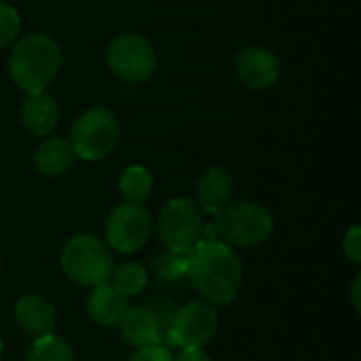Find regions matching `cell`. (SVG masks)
<instances>
[{
  "instance_id": "9c48e42d",
  "label": "cell",
  "mask_w": 361,
  "mask_h": 361,
  "mask_svg": "<svg viewBox=\"0 0 361 361\" xmlns=\"http://www.w3.org/2000/svg\"><path fill=\"white\" fill-rule=\"evenodd\" d=\"M150 228L152 222L146 207L142 203L127 201L110 212L106 220V243L116 252L133 254L148 241Z\"/></svg>"
},
{
  "instance_id": "7402d4cb",
  "label": "cell",
  "mask_w": 361,
  "mask_h": 361,
  "mask_svg": "<svg viewBox=\"0 0 361 361\" xmlns=\"http://www.w3.org/2000/svg\"><path fill=\"white\" fill-rule=\"evenodd\" d=\"M129 361H173V355L167 345L154 343V345L137 347Z\"/></svg>"
},
{
  "instance_id": "e0dca14e",
  "label": "cell",
  "mask_w": 361,
  "mask_h": 361,
  "mask_svg": "<svg viewBox=\"0 0 361 361\" xmlns=\"http://www.w3.org/2000/svg\"><path fill=\"white\" fill-rule=\"evenodd\" d=\"M121 195L131 203H144L152 192V176L144 165H129L118 178Z\"/></svg>"
},
{
  "instance_id": "4fadbf2b",
  "label": "cell",
  "mask_w": 361,
  "mask_h": 361,
  "mask_svg": "<svg viewBox=\"0 0 361 361\" xmlns=\"http://www.w3.org/2000/svg\"><path fill=\"white\" fill-rule=\"evenodd\" d=\"M233 192H235L233 178L222 167H209L197 182L199 203L212 216H218L231 203Z\"/></svg>"
},
{
  "instance_id": "ac0fdd59",
  "label": "cell",
  "mask_w": 361,
  "mask_h": 361,
  "mask_svg": "<svg viewBox=\"0 0 361 361\" xmlns=\"http://www.w3.org/2000/svg\"><path fill=\"white\" fill-rule=\"evenodd\" d=\"M110 281H112L110 286L125 298L137 296L148 286V271L137 262H123V264L114 267Z\"/></svg>"
},
{
  "instance_id": "ba28073f",
  "label": "cell",
  "mask_w": 361,
  "mask_h": 361,
  "mask_svg": "<svg viewBox=\"0 0 361 361\" xmlns=\"http://www.w3.org/2000/svg\"><path fill=\"white\" fill-rule=\"evenodd\" d=\"M218 330V313L209 302L192 300L173 311L165 345L180 349H201Z\"/></svg>"
},
{
  "instance_id": "d6986e66",
  "label": "cell",
  "mask_w": 361,
  "mask_h": 361,
  "mask_svg": "<svg viewBox=\"0 0 361 361\" xmlns=\"http://www.w3.org/2000/svg\"><path fill=\"white\" fill-rule=\"evenodd\" d=\"M150 271L159 283L165 286H176L182 279H186V256L173 254L169 250H163L152 256Z\"/></svg>"
},
{
  "instance_id": "603a6c76",
  "label": "cell",
  "mask_w": 361,
  "mask_h": 361,
  "mask_svg": "<svg viewBox=\"0 0 361 361\" xmlns=\"http://www.w3.org/2000/svg\"><path fill=\"white\" fill-rule=\"evenodd\" d=\"M343 247H345V256H347L353 264H360L361 262V228L360 226H351V228H349V233L345 235Z\"/></svg>"
},
{
  "instance_id": "cb8c5ba5",
  "label": "cell",
  "mask_w": 361,
  "mask_h": 361,
  "mask_svg": "<svg viewBox=\"0 0 361 361\" xmlns=\"http://www.w3.org/2000/svg\"><path fill=\"white\" fill-rule=\"evenodd\" d=\"M173 361H212V357L203 349H182Z\"/></svg>"
},
{
  "instance_id": "484cf974",
  "label": "cell",
  "mask_w": 361,
  "mask_h": 361,
  "mask_svg": "<svg viewBox=\"0 0 361 361\" xmlns=\"http://www.w3.org/2000/svg\"><path fill=\"white\" fill-rule=\"evenodd\" d=\"M2 351H4V347H2V341H0V360H2Z\"/></svg>"
},
{
  "instance_id": "3957f363",
  "label": "cell",
  "mask_w": 361,
  "mask_h": 361,
  "mask_svg": "<svg viewBox=\"0 0 361 361\" xmlns=\"http://www.w3.org/2000/svg\"><path fill=\"white\" fill-rule=\"evenodd\" d=\"M273 233L271 212L256 201L228 203L209 224H203V239H220L231 247H254Z\"/></svg>"
},
{
  "instance_id": "44dd1931",
  "label": "cell",
  "mask_w": 361,
  "mask_h": 361,
  "mask_svg": "<svg viewBox=\"0 0 361 361\" xmlns=\"http://www.w3.org/2000/svg\"><path fill=\"white\" fill-rule=\"evenodd\" d=\"M21 32V17L15 6L0 2V49L11 44Z\"/></svg>"
},
{
  "instance_id": "8992f818",
  "label": "cell",
  "mask_w": 361,
  "mask_h": 361,
  "mask_svg": "<svg viewBox=\"0 0 361 361\" xmlns=\"http://www.w3.org/2000/svg\"><path fill=\"white\" fill-rule=\"evenodd\" d=\"M203 214L190 199H171L159 214L157 233L165 250L188 256L203 239Z\"/></svg>"
},
{
  "instance_id": "9a60e30c",
  "label": "cell",
  "mask_w": 361,
  "mask_h": 361,
  "mask_svg": "<svg viewBox=\"0 0 361 361\" xmlns=\"http://www.w3.org/2000/svg\"><path fill=\"white\" fill-rule=\"evenodd\" d=\"M121 334L123 338L133 347H146L161 343V328L154 311L150 307H135L127 309V313L121 319Z\"/></svg>"
},
{
  "instance_id": "6da1fadb",
  "label": "cell",
  "mask_w": 361,
  "mask_h": 361,
  "mask_svg": "<svg viewBox=\"0 0 361 361\" xmlns=\"http://www.w3.org/2000/svg\"><path fill=\"white\" fill-rule=\"evenodd\" d=\"M186 279L212 305H231L243 283V264L235 247L220 239H201L186 256Z\"/></svg>"
},
{
  "instance_id": "7a4b0ae2",
  "label": "cell",
  "mask_w": 361,
  "mask_h": 361,
  "mask_svg": "<svg viewBox=\"0 0 361 361\" xmlns=\"http://www.w3.org/2000/svg\"><path fill=\"white\" fill-rule=\"evenodd\" d=\"M61 47L44 32L21 36L8 57L13 82L25 93H42L61 68Z\"/></svg>"
},
{
  "instance_id": "7c38bea8",
  "label": "cell",
  "mask_w": 361,
  "mask_h": 361,
  "mask_svg": "<svg viewBox=\"0 0 361 361\" xmlns=\"http://www.w3.org/2000/svg\"><path fill=\"white\" fill-rule=\"evenodd\" d=\"M19 118H21V125L27 133L44 137V135H51L59 123V106L44 91L42 93H27L25 102L21 104Z\"/></svg>"
},
{
  "instance_id": "d4e9b609",
  "label": "cell",
  "mask_w": 361,
  "mask_h": 361,
  "mask_svg": "<svg viewBox=\"0 0 361 361\" xmlns=\"http://www.w3.org/2000/svg\"><path fill=\"white\" fill-rule=\"evenodd\" d=\"M351 300L355 311H361V275H355L353 279V288H351Z\"/></svg>"
},
{
  "instance_id": "4316f807",
  "label": "cell",
  "mask_w": 361,
  "mask_h": 361,
  "mask_svg": "<svg viewBox=\"0 0 361 361\" xmlns=\"http://www.w3.org/2000/svg\"><path fill=\"white\" fill-rule=\"evenodd\" d=\"M0 271H2V258H0Z\"/></svg>"
},
{
  "instance_id": "ffe728a7",
  "label": "cell",
  "mask_w": 361,
  "mask_h": 361,
  "mask_svg": "<svg viewBox=\"0 0 361 361\" xmlns=\"http://www.w3.org/2000/svg\"><path fill=\"white\" fill-rule=\"evenodd\" d=\"M25 361H74V353L63 338L49 334L34 338L32 347L27 349Z\"/></svg>"
},
{
  "instance_id": "277c9868",
  "label": "cell",
  "mask_w": 361,
  "mask_h": 361,
  "mask_svg": "<svg viewBox=\"0 0 361 361\" xmlns=\"http://www.w3.org/2000/svg\"><path fill=\"white\" fill-rule=\"evenodd\" d=\"M61 271L70 281L82 288H97L110 281L114 256L99 237L76 235L61 250Z\"/></svg>"
},
{
  "instance_id": "30bf717a",
  "label": "cell",
  "mask_w": 361,
  "mask_h": 361,
  "mask_svg": "<svg viewBox=\"0 0 361 361\" xmlns=\"http://www.w3.org/2000/svg\"><path fill=\"white\" fill-rule=\"evenodd\" d=\"M235 74L247 89L262 91L279 80L281 61L267 47H245L235 57Z\"/></svg>"
},
{
  "instance_id": "5b68a950",
  "label": "cell",
  "mask_w": 361,
  "mask_h": 361,
  "mask_svg": "<svg viewBox=\"0 0 361 361\" xmlns=\"http://www.w3.org/2000/svg\"><path fill=\"white\" fill-rule=\"evenodd\" d=\"M118 135L116 114L108 108H91L74 121L68 140L78 159L102 161L116 148Z\"/></svg>"
},
{
  "instance_id": "8fae6325",
  "label": "cell",
  "mask_w": 361,
  "mask_h": 361,
  "mask_svg": "<svg viewBox=\"0 0 361 361\" xmlns=\"http://www.w3.org/2000/svg\"><path fill=\"white\" fill-rule=\"evenodd\" d=\"M15 322L34 338L49 336L55 330V309L44 296L27 294L15 305Z\"/></svg>"
},
{
  "instance_id": "5bb4252c",
  "label": "cell",
  "mask_w": 361,
  "mask_h": 361,
  "mask_svg": "<svg viewBox=\"0 0 361 361\" xmlns=\"http://www.w3.org/2000/svg\"><path fill=\"white\" fill-rule=\"evenodd\" d=\"M76 154L68 137H47L34 152V165L40 173L49 178H59L72 169Z\"/></svg>"
},
{
  "instance_id": "52a82bcc",
  "label": "cell",
  "mask_w": 361,
  "mask_h": 361,
  "mask_svg": "<svg viewBox=\"0 0 361 361\" xmlns=\"http://www.w3.org/2000/svg\"><path fill=\"white\" fill-rule=\"evenodd\" d=\"M108 68L123 82H146L157 70L154 47L140 34H121L116 36L106 53Z\"/></svg>"
},
{
  "instance_id": "2e32d148",
  "label": "cell",
  "mask_w": 361,
  "mask_h": 361,
  "mask_svg": "<svg viewBox=\"0 0 361 361\" xmlns=\"http://www.w3.org/2000/svg\"><path fill=\"white\" fill-rule=\"evenodd\" d=\"M129 305L127 298L123 294H118L110 283L97 286L93 288L89 300H87V311L91 315L93 322H97L99 326H118L123 315L127 313Z\"/></svg>"
}]
</instances>
